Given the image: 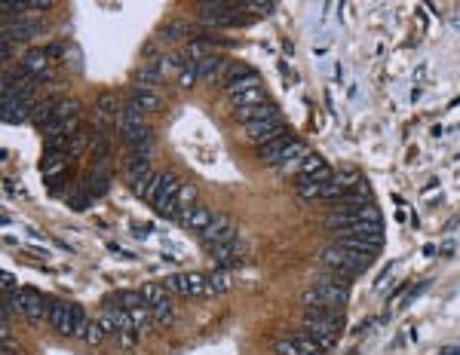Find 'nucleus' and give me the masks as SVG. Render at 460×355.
<instances>
[{
  "label": "nucleus",
  "instance_id": "nucleus-1",
  "mask_svg": "<svg viewBox=\"0 0 460 355\" xmlns=\"http://www.w3.org/2000/svg\"><path fill=\"white\" fill-rule=\"evenodd\" d=\"M350 300V288H347V279L341 276L329 273L325 269L322 276H316L313 285L301 294V303L304 307H347Z\"/></svg>",
  "mask_w": 460,
  "mask_h": 355
},
{
  "label": "nucleus",
  "instance_id": "nucleus-2",
  "mask_svg": "<svg viewBox=\"0 0 460 355\" xmlns=\"http://www.w3.org/2000/svg\"><path fill=\"white\" fill-rule=\"evenodd\" d=\"M322 267L329 269V273L341 276V279H353V276H359L362 269L371 264V258L362 251H353V248H344V245H325L322 254H320Z\"/></svg>",
  "mask_w": 460,
  "mask_h": 355
},
{
  "label": "nucleus",
  "instance_id": "nucleus-3",
  "mask_svg": "<svg viewBox=\"0 0 460 355\" xmlns=\"http://www.w3.org/2000/svg\"><path fill=\"white\" fill-rule=\"evenodd\" d=\"M228 98H230L233 111H243V108H252V104L267 102L264 89H261V83H258V74H249V77H243V80H237L233 86H228Z\"/></svg>",
  "mask_w": 460,
  "mask_h": 355
},
{
  "label": "nucleus",
  "instance_id": "nucleus-4",
  "mask_svg": "<svg viewBox=\"0 0 460 355\" xmlns=\"http://www.w3.org/2000/svg\"><path fill=\"white\" fill-rule=\"evenodd\" d=\"M163 288L169 294H181V297H209V279L203 273H175L166 276Z\"/></svg>",
  "mask_w": 460,
  "mask_h": 355
},
{
  "label": "nucleus",
  "instance_id": "nucleus-5",
  "mask_svg": "<svg viewBox=\"0 0 460 355\" xmlns=\"http://www.w3.org/2000/svg\"><path fill=\"white\" fill-rule=\"evenodd\" d=\"M288 126L286 119H267V123H249L243 126V141L252 147H264L270 144L273 138H279V135H286Z\"/></svg>",
  "mask_w": 460,
  "mask_h": 355
},
{
  "label": "nucleus",
  "instance_id": "nucleus-6",
  "mask_svg": "<svg viewBox=\"0 0 460 355\" xmlns=\"http://www.w3.org/2000/svg\"><path fill=\"white\" fill-rule=\"evenodd\" d=\"M44 31V19L37 16H19L16 22L3 25V44H22V40H34L37 34Z\"/></svg>",
  "mask_w": 460,
  "mask_h": 355
},
{
  "label": "nucleus",
  "instance_id": "nucleus-7",
  "mask_svg": "<svg viewBox=\"0 0 460 355\" xmlns=\"http://www.w3.org/2000/svg\"><path fill=\"white\" fill-rule=\"evenodd\" d=\"M237 236H239V233H237V227H233L230 218H228V215H221V211H215L212 224L200 233V242H203V248H206V245L228 242V239H237Z\"/></svg>",
  "mask_w": 460,
  "mask_h": 355
},
{
  "label": "nucleus",
  "instance_id": "nucleus-8",
  "mask_svg": "<svg viewBox=\"0 0 460 355\" xmlns=\"http://www.w3.org/2000/svg\"><path fill=\"white\" fill-rule=\"evenodd\" d=\"M19 294H22V316L31 325H40V322H44V316H49V309H46L49 300L40 294L37 288H22Z\"/></svg>",
  "mask_w": 460,
  "mask_h": 355
},
{
  "label": "nucleus",
  "instance_id": "nucleus-9",
  "mask_svg": "<svg viewBox=\"0 0 460 355\" xmlns=\"http://www.w3.org/2000/svg\"><path fill=\"white\" fill-rule=\"evenodd\" d=\"M49 325H53L55 334H62V337H74V307L65 300H55L49 303Z\"/></svg>",
  "mask_w": 460,
  "mask_h": 355
},
{
  "label": "nucleus",
  "instance_id": "nucleus-10",
  "mask_svg": "<svg viewBox=\"0 0 460 355\" xmlns=\"http://www.w3.org/2000/svg\"><path fill=\"white\" fill-rule=\"evenodd\" d=\"M233 117H237V123L249 126V123H267V119H282V111L273 102H261V104H252V108L233 111Z\"/></svg>",
  "mask_w": 460,
  "mask_h": 355
},
{
  "label": "nucleus",
  "instance_id": "nucleus-11",
  "mask_svg": "<svg viewBox=\"0 0 460 355\" xmlns=\"http://www.w3.org/2000/svg\"><path fill=\"white\" fill-rule=\"evenodd\" d=\"M19 70L28 74V77L44 80V77H49V52H46V49H40V46H31L22 55V61H19Z\"/></svg>",
  "mask_w": 460,
  "mask_h": 355
},
{
  "label": "nucleus",
  "instance_id": "nucleus-12",
  "mask_svg": "<svg viewBox=\"0 0 460 355\" xmlns=\"http://www.w3.org/2000/svg\"><path fill=\"white\" fill-rule=\"evenodd\" d=\"M123 104H126V102L117 95L114 89H104L102 95L95 98V113H98V119H114V123H117L120 113H123Z\"/></svg>",
  "mask_w": 460,
  "mask_h": 355
},
{
  "label": "nucleus",
  "instance_id": "nucleus-13",
  "mask_svg": "<svg viewBox=\"0 0 460 355\" xmlns=\"http://www.w3.org/2000/svg\"><path fill=\"white\" fill-rule=\"evenodd\" d=\"M292 135H279V138H273L270 144H264V147H258V151H255V156H258V162H264V166H279V156L286 153V147L292 144Z\"/></svg>",
  "mask_w": 460,
  "mask_h": 355
},
{
  "label": "nucleus",
  "instance_id": "nucleus-14",
  "mask_svg": "<svg viewBox=\"0 0 460 355\" xmlns=\"http://www.w3.org/2000/svg\"><path fill=\"white\" fill-rule=\"evenodd\" d=\"M104 307H108V309L117 307V309L132 312V309L147 307V300H145V294H141V291H114V294L104 297Z\"/></svg>",
  "mask_w": 460,
  "mask_h": 355
},
{
  "label": "nucleus",
  "instance_id": "nucleus-15",
  "mask_svg": "<svg viewBox=\"0 0 460 355\" xmlns=\"http://www.w3.org/2000/svg\"><path fill=\"white\" fill-rule=\"evenodd\" d=\"M212 218H215V211H212L209 205H194V209H190L178 224L184 227V230H190V233H203L212 224Z\"/></svg>",
  "mask_w": 460,
  "mask_h": 355
},
{
  "label": "nucleus",
  "instance_id": "nucleus-16",
  "mask_svg": "<svg viewBox=\"0 0 460 355\" xmlns=\"http://www.w3.org/2000/svg\"><path fill=\"white\" fill-rule=\"evenodd\" d=\"M178 187H181V181L175 178V172H163V187H160L157 200H154V211H157V215H163V211H166V205L175 200Z\"/></svg>",
  "mask_w": 460,
  "mask_h": 355
},
{
  "label": "nucleus",
  "instance_id": "nucleus-17",
  "mask_svg": "<svg viewBox=\"0 0 460 355\" xmlns=\"http://www.w3.org/2000/svg\"><path fill=\"white\" fill-rule=\"evenodd\" d=\"M304 322H325L335 325V328H344V312L338 307H307L304 309Z\"/></svg>",
  "mask_w": 460,
  "mask_h": 355
},
{
  "label": "nucleus",
  "instance_id": "nucleus-18",
  "mask_svg": "<svg viewBox=\"0 0 460 355\" xmlns=\"http://www.w3.org/2000/svg\"><path fill=\"white\" fill-rule=\"evenodd\" d=\"M228 68H230V61L224 59V55H209V59L200 61V80H206V83L221 80V77L228 74Z\"/></svg>",
  "mask_w": 460,
  "mask_h": 355
},
{
  "label": "nucleus",
  "instance_id": "nucleus-19",
  "mask_svg": "<svg viewBox=\"0 0 460 355\" xmlns=\"http://www.w3.org/2000/svg\"><path fill=\"white\" fill-rule=\"evenodd\" d=\"M338 245L344 248H353V251H362L368 258H374V254L384 248V239H368V236H338Z\"/></svg>",
  "mask_w": 460,
  "mask_h": 355
},
{
  "label": "nucleus",
  "instance_id": "nucleus-20",
  "mask_svg": "<svg viewBox=\"0 0 460 355\" xmlns=\"http://www.w3.org/2000/svg\"><path fill=\"white\" fill-rule=\"evenodd\" d=\"M298 175L316 178V181H331V178H335V175H331V169L325 166V160H322V156H316V153H310L307 160L301 162V166H298Z\"/></svg>",
  "mask_w": 460,
  "mask_h": 355
},
{
  "label": "nucleus",
  "instance_id": "nucleus-21",
  "mask_svg": "<svg viewBox=\"0 0 460 355\" xmlns=\"http://www.w3.org/2000/svg\"><path fill=\"white\" fill-rule=\"evenodd\" d=\"M325 184H329V181H316V178L298 175V178H295V193H298L301 200H322Z\"/></svg>",
  "mask_w": 460,
  "mask_h": 355
},
{
  "label": "nucleus",
  "instance_id": "nucleus-22",
  "mask_svg": "<svg viewBox=\"0 0 460 355\" xmlns=\"http://www.w3.org/2000/svg\"><path fill=\"white\" fill-rule=\"evenodd\" d=\"M68 156L65 153H44V160H40V175L46 178V181H55L62 172L68 169Z\"/></svg>",
  "mask_w": 460,
  "mask_h": 355
},
{
  "label": "nucleus",
  "instance_id": "nucleus-23",
  "mask_svg": "<svg viewBox=\"0 0 460 355\" xmlns=\"http://www.w3.org/2000/svg\"><path fill=\"white\" fill-rule=\"evenodd\" d=\"M154 65H157V70L163 74V80H166V77H178V70L184 68V52H178V49H169V52H163L157 61H154Z\"/></svg>",
  "mask_w": 460,
  "mask_h": 355
},
{
  "label": "nucleus",
  "instance_id": "nucleus-24",
  "mask_svg": "<svg viewBox=\"0 0 460 355\" xmlns=\"http://www.w3.org/2000/svg\"><path fill=\"white\" fill-rule=\"evenodd\" d=\"M62 104V98L59 95H49L46 102H37L34 104V111H31V123L37 126V129H44V126L53 119V113H55V108Z\"/></svg>",
  "mask_w": 460,
  "mask_h": 355
},
{
  "label": "nucleus",
  "instance_id": "nucleus-25",
  "mask_svg": "<svg viewBox=\"0 0 460 355\" xmlns=\"http://www.w3.org/2000/svg\"><path fill=\"white\" fill-rule=\"evenodd\" d=\"M132 98L138 102V108L145 113H157L163 111V95L157 89H145V86H136V92H132Z\"/></svg>",
  "mask_w": 460,
  "mask_h": 355
},
{
  "label": "nucleus",
  "instance_id": "nucleus-26",
  "mask_svg": "<svg viewBox=\"0 0 460 355\" xmlns=\"http://www.w3.org/2000/svg\"><path fill=\"white\" fill-rule=\"evenodd\" d=\"M190 34V25L187 22H172V25H166L163 31L157 34V40L163 46H172V44H178V40H184Z\"/></svg>",
  "mask_w": 460,
  "mask_h": 355
},
{
  "label": "nucleus",
  "instance_id": "nucleus-27",
  "mask_svg": "<svg viewBox=\"0 0 460 355\" xmlns=\"http://www.w3.org/2000/svg\"><path fill=\"white\" fill-rule=\"evenodd\" d=\"M206 279H209V297L212 294H224V291L233 288V276L228 273V269H212Z\"/></svg>",
  "mask_w": 460,
  "mask_h": 355
},
{
  "label": "nucleus",
  "instance_id": "nucleus-28",
  "mask_svg": "<svg viewBox=\"0 0 460 355\" xmlns=\"http://www.w3.org/2000/svg\"><path fill=\"white\" fill-rule=\"evenodd\" d=\"M196 80H200V61L187 59L184 68L178 70V77H175V83H178V89H194Z\"/></svg>",
  "mask_w": 460,
  "mask_h": 355
},
{
  "label": "nucleus",
  "instance_id": "nucleus-29",
  "mask_svg": "<svg viewBox=\"0 0 460 355\" xmlns=\"http://www.w3.org/2000/svg\"><path fill=\"white\" fill-rule=\"evenodd\" d=\"M160 187H163V172H151V178H147V181L136 190V196L154 205V200H157V193H160Z\"/></svg>",
  "mask_w": 460,
  "mask_h": 355
},
{
  "label": "nucleus",
  "instance_id": "nucleus-30",
  "mask_svg": "<svg viewBox=\"0 0 460 355\" xmlns=\"http://www.w3.org/2000/svg\"><path fill=\"white\" fill-rule=\"evenodd\" d=\"M307 156H310L307 144H304V141H292V144L286 147V153L279 156V169H288V162H298V166H301Z\"/></svg>",
  "mask_w": 460,
  "mask_h": 355
},
{
  "label": "nucleus",
  "instance_id": "nucleus-31",
  "mask_svg": "<svg viewBox=\"0 0 460 355\" xmlns=\"http://www.w3.org/2000/svg\"><path fill=\"white\" fill-rule=\"evenodd\" d=\"M31 111H34V104H28V102L12 104V108H6V111H3V123H6V126H19V123H25V119H31Z\"/></svg>",
  "mask_w": 460,
  "mask_h": 355
},
{
  "label": "nucleus",
  "instance_id": "nucleus-32",
  "mask_svg": "<svg viewBox=\"0 0 460 355\" xmlns=\"http://www.w3.org/2000/svg\"><path fill=\"white\" fill-rule=\"evenodd\" d=\"M136 83H138V86H145V89H157L163 83V74L157 70V65H141L136 70Z\"/></svg>",
  "mask_w": 460,
  "mask_h": 355
},
{
  "label": "nucleus",
  "instance_id": "nucleus-33",
  "mask_svg": "<svg viewBox=\"0 0 460 355\" xmlns=\"http://www.w3.org/2000/svg\"><path fill=\"white\" fill-rule=\"evenodd\" d=\"M89 141H92V138H89V132H83V129L77 132V135H71V141H68V151H65V156H68L71 162H74L77 156H80L83 151H86V144H89Z\"/></svg>",
  "mask_w": 460,
  "mask_h": 355
},
{
  "label": "nucleus",
  "instance_id": "nucleus-34",
  "mask_svg": "<svg viewBox=\"0 0 460 355\" xmlns=\"http://www.w3.org/2000/svg\"><path fill=\"white\" fill-rule=\"evenodd\" d=\"M141 294H145V300H147V307H151V309L169 303V291L163 285H145V288H141Z\"/></svg>",
  "mask_w": 460,
  "mask_h": 355
},
{
  "label": "nucleus",
  "instance_id": "nucleus-35",
  "mask_svg": "<svg viewBox=\"0 0 460 355\" xmlns=\"http://www.w3.org/2000/svg\"><path fill=\"white\" fill-rule=\"evenodd\" d=\"M151 316H154V325H172L175 322V307H172V300L169 303H163V307H154L151 309Z\"/></svg>",
  "mask_w": 460,
  "mask_h": 355
},
{
  "label": "nucleus",
  "instance_id": "nucleus-36",
  "mask_svg": "<svg viewBox=\"0 0 460 355\" xmlns=\"http://www.w3.org/2000/svg\"><path fill=\"white\" fill-rule=\"evenodd\" d=\"M68 135H46L44 141V153H65L68 151Z\"/></svg>",
  "mask_w": 460,
  "mask_h": 355
},
{
  "label": "nucleus",
  "instance_id": "nucleus-37",
  "mask_svg": "<svg viewBox=\"0 0 460 355\" xmlns=\"http://www.w3.org/2000/svg\"><path fill=\"white\" fill-rule=\"evenodd\" d=\"M104 337H108V331H104V325L98 322V318H92V322H89V328H86V337H83V340H86L89 346H98V343H102Z\"/></svg>",
  "mask_w": 460,
  "mask_h": 355
},
{
  "label": "nucleus",
  "instance_id": "nucleus-38",
  "mask_svg": "<svg viewBox=\"0 0 460 355\" xmlns=\"http://www.w3.org/2000/svg\"><path fill=\"white\" fill-rule=\"evenodd\" d=\"M249 74H255V70H249L246 65H230V68H228V74L221 77L224 89H228V86H233V83H237V80H243V77H249Z\"/></svg>",
  "mask_w": 460,
  "mask_h": 355
},
{
  "label": "nucleus",
  "instance_id": "nucleus-39",
  "mask_svg": "<svg viewBox=\"0 0 460 355\" xmlns=\"http://www.w3.org/2000/svg\"><path fill=\"white\" fill-rule=\"evenodd\" d=\"M108 151H111V138L104 132H95V138H92V156H95V160H104Z\"/></svg>",
  "mask_w": 460,
  "mask_h": 355
},
{
  "label": "nucleus",
  "instance_id": "nucleus-40",
  "mask_svg": "<svg viewBox=\"0 0 460 355\" xmlns=\"http://www.w3.org/2000/svg\"><path fill=\"white\" fill-rule=\"evenodd\" d=\"M114 340H117L120 349H136L138 340H141V334H138V331H117Z\"/></svg>",
  "mask_w": 460,
  "mask_h": 355
},
{
  "label": "nucleus",
  "instance_id": "nucleus-41",
  "mask_svg": "<svg viewBox=\"0 0 460 355\" xmlns=\"http://www.w3.org/2000/svg\"><path fill=\"white\" fill-rule=\"evenodd\" d=\"M239 10L243 12H261V16H270L276 10V3H239Z\"/></svg>",
  "mask_w": 460,
  "mask_h": 355
},
{
  "label": "nucleus",
  "instance_id": "nucleus-42",
  "mask_svg": "<svg viewBox=\"0 0 460 355\" xmlns=\"http://www.w3.org/2000/svg\"><path fill=\"white\" fill-rule=\"evenodd\" d=\"M0 288H3V294H6V291H16L19 285H16V276H12V273H3V276H0Z\"/></svg>",
  "mask_w": 460,
  "mask_h": 355
},
{
  "label": "nucleus",
  "instance_id": "nucleus-43",
  "mask_svg": "<svg viewBox=\"0 0 460 355\" xmlns=\"http://www.w3.org/2000/svg\"><path fill=\"white\" fill-rule=\"evenodd\" d=\"M46 52H49V59H59V55L65 52V46H62V44H53V46L46 49Z\"/></svg>",
  "mask_w": 460,
  "mask_h": 355
},
{
  "label": "nucleus",
  "instance_id": "nucleus-44",
  "mask_svg": "<svg viewBox=\"0 0 460 355\" xmlns=\"http://www.w3.org/2000/svg\"><path fill=\"white\" fill-rule=\"evenodd\" d=\"M10 61H12V46H10V44H3V65L10 68Z\"/></svg>",
  "mask_w": 460,
  "mask_h": 355
},
{
  "label": "nucleus",
  "instance_id": "nucleus-45",
  "mask_svg": "<svg viewBox=\"0 0 460 355\" xmlns=\"http://www.w3.org/2000/svg\"><path fill=\"white\" fill-rule=\"evenodd\" d=\"M442 355H460V346H445Z\"/></svg>",
  "mask_w": 460,
  "mask_h": 355
},
{
  "label": "nucleus",
  "instance_id": "nucleus-46",
  "mask_svg": "<svg viewBox=\"0 0 460 355\" xmlns=\"http://www.w3.org/2000/svg\"><path fill=\"white\" fill-rule=\"evenodd\" d=\"M3 355H19V349H3Z\"/></svg>",
  "mask_w": 460,
  "mask_h": 355
}]
</instances>
